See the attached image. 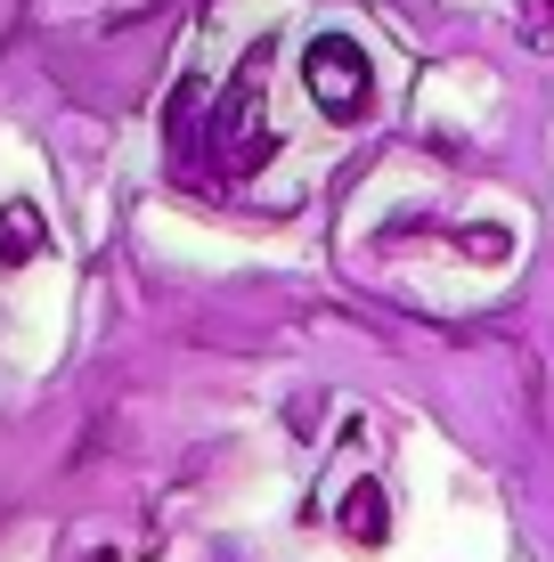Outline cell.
Segmentation results:
<instances>
[{
  "label": "cell",
  "instance_id": "1",
  "mask_svg": "<svg viewBox=\"0 0 554 562\" xmlns=\"http://www.w3.org/2000/svg\"><path fill=\"white\" fill-rule=\"evenodd\" d=\"M302 82H310V99L335 114V123H359L375 99V74H368V49L342 42V33H318L310 57H302Z\"/></svg>",
  "mask_w": 554,
  "mask_h": 562
},
{
  "label": "cell",
  "instance_id": "2",
  "mask_svg": "<svg viewBox=\"0 0 554 562\" xmlns=\"http://www.w3.org/2000/svg\"><path fill=\"white\" fill-rule=\"evenodd\" d=\"M342 538H351V547H384V538H392V497H384V481H359V490L342 497Z\"/></svg>",
  "mask_w": 554,
  "mask_h": 562
}]
</instances>
